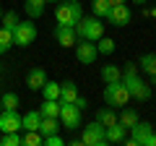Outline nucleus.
<instances>
[{
	"label": "nucleus",
	"instance_id": "4be33fe9",
	"mask_svg": "<svg viewBox=\"0 0 156 146\" xmlns=\"http://www.w3.org/2000/svg\"><path fill=\"white\" fill-rule=\"evenodd\" d=\"M96 120H99L104 128H109L112 123H117V112H115V107H99V110H96Z\"/></svg>",
	"mask_w": 156,
	"mask_h": 146
},
{
	"label": "nucleus",
	"instance_id": "ddd939ff",
	"mask_svg": "<svg viewBox=\"0 0 156 146\" xmlns=\"http://www.w3.org/2000/svg\"><path fill=\"white\" fill-rule=\"evenodd\" d=\"M44 81H47V71H44V68H39V65L31 68V71L26 73V86L31 91H39L42 86H44Z\"/></svg>",
	"mask_w": 156,
	"mask_h": 146
},
{
	"label": "nucleus",
	"instance_id": "c85d7f7f",
	"mask_svg": "<svg viewBox=\"0 0 156 146\" xmlns=\"http://www.w3.org/2000/svg\"><path fill=\"white\" fill-rule=\"evenodd\" d=\"M91 13L99 18H107V13H109V3L107 0H91Z\"/></svg>",
	"mask_w": 156,
	"mask_h": 146
},
{
	"label": "nucleus",
	"instance_id": "9d476101",
	"mask_svg": "<svg viewBox=\"0 0 156 146\" xmlns=\"http://www.w3.org/2000/svg\"><path fill=\"white\" fill-rule=\"evenodd\" d=\"M130 8L125 5V3H120V5H109V13H107V21L112 24V26H117V29H122V26H128L130 24Z\"/></svg>",
	"mask_w": 156,
	"mask_h": 146
},
{
	"label": "nucleus",
	"instance_id": "f3484780",
	"mask_svg": "<svg viewBox=\"0 0 156 146\" xmlns=\"http://www.w3.org/2000/svg\"><path fill=\"white\" fill-rule=\"evenodd\" d=\"M117 120H120V123H122L125 125V128H133V125L135 123H138V110H133V107H120V112H117Z\"/></svg>",
	"mask_w": 156,
	"mask_h": 146
},
{
	"label": "nucleus",
	"instance_id": "0eeeda50",
	"mask_svg": "<svg viewBox=\"0 0 156 146\" xmlns=\"http://www.w3.org/2000/svg\"><path fill=\"white\" fill-rule=\"evenodd\" d=\"M151 133H154V128H151V123H143V120H138V123L130 128V138L125 136L122 144L125 146H146L151 138Z\"/></svg>",
	"mask_w": 156,
	"mask_h": 146
},
{
	"label": "nucleus",
	"instance_id": "7c9ffc66",
	"mask_svg": "<svg viewBox=\"0 0 156 146\" xmlns=\"http://www.w3.org/2000/svg\"><path fill=\"white\" fill-rule=\"evenodd\" d=\"M0 144H3V146H21V136H18V133H3Z\"/></svg>",
	"mask_w": 156,
	"mask_h": 146
},
{
	"label": "nucleus",
	"instance_id": "412c9836",
	"mask_svg": "<svg viewBox=\"0 0 156 146\" xmlns=\"http://www.w3.org/2000/svg\"><path fill=\"white\" fill-rule=\"evenodd\" d=\"M99 76H101V81H104V84H109V81H120L122 68H117V65H112V63H107V65H101Z\"/></svg>",
	"mask_w": 156,
	"mask_h": 146
},
{
	"label": "nucleus",
	"instance_id": "4c0bfd02",
	"mask_svg": "<svg viewBox=\"0 0 156 146\" xmlns=\"http://www.w3.org/2000/svg\"><path fill=\"white\" fill-rule=\"evenodd\" d=\"M0 16H3V8H0Z\"/></svg>",
	"mask_w": 156,
	"mask_h": 146
},
{
	"label": "nucleus",
	"instance_id": "2f4dec72",
	"mask_svg": "<svg viewBox=\"0 0 156 146\" xmlns=\"http://www.w3.org/2000/svg\"><path fill=\"white\" fill-rule=\"evenodd\" d=\"M65 141H62V136L60 133H50V136H44V146H62Z\"/></svg>",
	"mask_w": 156,
	"mask_h": 146
},
{
	"label": "nucleus",
	"instance_id": "5701e85b",
	"mask_svg": "<svg viewBox=\"0 0 156 146\" xmlns=\"http://www.w3.org/2000/svg\"><path fill=\"white\" fill-rule=\"evenodd\" d=\"M39 91H42L44 99H60V84H57V81H50V78H47L44 86H42Z\"/></svg>",
	"mask_w": 156,
	"mask_h": 146
},
{
	"label": "nucleus",
	"instance_id": "dca6fc26",
	"mask_svg": "<svg viewBox=\"0 0 156 146\" xmlns=\"http://www.w3.org/2000/svg\"><path fill=\"white\" fill-rule=\"evenodd\" d=\"M138 71L146 73L148 78H156V52H146L138 63Z\"/></svg>",
	"mask_w": 156,
	"mask_h": 146
},
{
	"label": "nucleus",
	"instance_id": "39448f33",
	"mask_svg": "<svg viewBox=\"0 0 156 146\" xmlns=\"http://www.w3.org/2000/svg\"><path fill=\"white\" fill-rule=\"evenodd\" d=\"M81 144H86V146H107V128L99 123V120H91V123L83 128Z\"/></svg>",
	"mask_w": 156,
	"mask_h": 146
},
{
	"label": "nucleus",
	"instance_id": "f8f14e48",
	"mask_svg": "<svg viewBox=\"0 0 156 146\" xmlns=\"http://www.w3.org/2000/svg\"><path fill=\"white\" fill-rule=\"evenodd\" d=\"M55 39H57L60 47H76V42H78L76 26H62V24H57L55 26Z\"/></svg>",
	"mask_w": 156,
	"mask_h": 146
},
{
	"label": "nucleus",
	"instance_id": "bb28decb",
	"mask_svg": "<svg viewBox=\"0 0 156 146\" xmlns=\"http://www.w3.org/2000/svg\"><path fill=\"white\" fill-rule=\"evenodd\" d=\"M0 104H3V110H18V94L16 91H5L0 97Z\"/></svg>",
	"mask_w": 156,
	"mask_h": 146
},
{
	"label": "nucleus",
	"instance_id": "ea45409f",
	"mask_svg": "<svg viewBox=\"0 0 156 146\" xmlns=\"http://www.w3.org/2000/svg\"><path fill=\"white\" fill-rule=\"evenodd\" d=\"M154 81H156V78H154Z\"/></svg>",
	"mask_w": 156,
	"mask_h": 146
},
{
	"label": "nucleus",
	"instance_id": "e433bc0d",
	"mask_svg": "<svg viewBox=\"0 0 156 146\" xmlns=\"http://www.w3.org/2000/svg\"><path fill=\"white\" fill-rule=\"evenodd\" d=\"M0 73H3V63H0Z\"/></svg>",
	"mask_w": 156,
	"mask_h": 146
},
{
	"label": "nucleus",
	"instance_id": "f257e3e1",
	"mask_svg": "<svg viewBox=\"0 0 156 146\" xmlns=\"http://www.w3.org/2000/svg\"><path fill=\"white\" fill-rule=\"evenodd\" d=\"M138 73H140V71H138V65H135V63H125L120 81L128 86V91H130V97H133V99L148 102V99H151V86H148V81L140 78Z\"/></svg>",
	"mask_w": 156,
	"mask_h": 146
},
{
	"label": "nucleus",
	"instance_id": "f03ea898",
	"mask_svg": "<svg viewBox=\"0 0 156 146\" xmlns=\"http://www.w3.org/2000/svg\"><path fill=\"white\" fill-rule=\"evenodd\" d=\"M83 16V5L81 0H60L55 8V21L62 24V26H76Z\"/></svg>",
	"mask_w": 156,
	"mask_h": 146
},
{
	"label": "nucleus",
	"instance_id": "7ed1b4c3",
	"mask_svg": "<svg viewBox=\"0 0 156 146\" xmlns=\"http://www.w3.org/2000/svg\"><path fill=\"white\" fill-rule=\"evenodd\" d=\"M76 34L78 39H89V42H96L104 37V24H101L99 16H81V21L76 24Z\"/></svg>",
	"mask_w": 156,
	"mask_h": 146
},
{
	"label": "nucleus",
	"instance_id": "20e7f679",
	"mask_svg": "<svg viewBox=\"0 0 156 146\" xmlns=\"http://www.w3.org/2000/svg\"><path fill=\"white\" fill-rule=\"evenodd\" d=\"M104 104L107 107H125L130 102V91H128V86L122 84V81H109V84H104Z\"/></svg>",
	"mask_w": 156,
	"mask_h": 146
},
{
	"label": "nucleus",
	"instance_id": "423d86ee",
	"mask_svg": "<svg viewBox=\"0 0 156 146\" xmlns=\"http://www.w3.org/2000/svg\"><path fill=\"white\" fill-rule=\"evenodd\" d=\"M11 31H13V45H18V47H29L37 39V26L31 21H18Z\"/></svg>",
	"mask_w": 156,
	"mask_h": 146
},
{
	"label": "nucleus",
	"instance_id": "aec40b11",
	"mask_svg": "<svg viewBox=\"0 0 156 146\" xmlns=\"http://www.w3.org/2000/svg\"><path fill=\"white\" fill-rule=\"evenodd\" d=\"M39 112H42V118H60V99H44Z\"/></svg>",
	"mask_w": 156,
	"mask_h": 146
},
{
	"label": "nucleus",
	"instance_id": "b1692460",
	"mask_svg": "<svg viewBox=\"0 0 156 146\" xmlns=\"http://www.w3.org/2000/svg\"><path fill=\"white\" fill-rule=\"evenodd\" d=\"M57 130H60V123H57V118H42V120H39V133H42V136L57 133Z\"/></svg>",
	"mask_w": 156,
	"mask_h": 146
},
{
	"label": "nucleus",
	"instance_id": "a878e982",
	"mask_svg": "<svg viewBox=\"0 0 156 146\" xmlns=\"http://www.w3.org/2000/svg\"><path fill=\"white\" fill-rule=\"evenodd\" d=\"M11 47H13V31H11V29H5V26H0V55L8 52Z\"/></svg>",
	"mask_w": 156,
	"mask_h": 146
},
{
	"label": "nucleus",
	"instance_id": "393cba45",
	"mask_svg": "<svg viewBox=\"0 0 156 146\" xmlns=\"http://www.w3.org/2000/svg\"><path fill=\"white\" fill-rule=\"evenodd\" d=\"M21 144L23 146H42L44 144V136L39 133V130H26V133L21 136Z\"/></svg>",
	"mask_w": 156,
	"mask_h": 146
},
{
	"label": "nucleus",
	"instance_id": "58836bf2",
	"mask_svg": "<svg viewBox=\"0 0 156 146\" xmlns=\"http://www.w3.org/2000/svg\"><path fill=\"white\" fill-rule=\"evenodd\" d=\"M0 112H3V104H0Z\"/></svg>",
	"mask_w": 156,
	"mask_h": 146
},
{
	"label": "nucleus",
	"instance_id": "a211bd4d",
	"mask_svg": "<svg viewBox=\"0 0 156 146\" xmlns=\"http://www.w3.org/2000/svg\"><path fill=\"white\" fill-rule=\"evenodd\" d=\"M44 8H47V0H26L23 3V11H26L29 18H39L44 13Z\"/></svg>",
	"mask_w": 156,
	"mask_h": 146
},
{
	"label": "nucleus",
	"instance_id": "1a4fd4ad",
	"mask_svg": "<svg viewBox=\"0 0 156 146\" xmlns=\"http://www.w3.org/2000/svg\"><path fill=\"white\" fill-rule=\"evenodd\" d=\"M57 120H60L68 130L78 128V125H81V107L78 104H60V118Z\"/></svg>",
	"mask_w": 156,
	"mask_h": 146
},
{
	"label": "nucleus",
	"instance_id": "473e14b6",
	"mask_svg": "<svg viewBox=\"0 0 156 146\" xmlns=\"http://www.w3.org/2000/svg\"><path fill=\"white\" fill-rule=\"evenodd\" d=\"M73 104H78V107H81V110H83V107H89V102H86V99H83V97H78V99H76V102H73Z\"/></svg>",
	"mask_w": 156,
	"mask_h": 146
},
{
	"label": "nucleus",
	"instance_id": "c9c22d12",
	"mask_svg": "<svg viewBox=\"0 0 156 146\" xmlns=\"http://www.w3.org/2000/svg\"><path fill=\"white\" fill-rule=\"evenodd\" d=\"M47 3H60V0H47Z\"/></svg>",
	"mask_w": 156,
	"mask_h": 146
},
{
	"label": "nucleus",
	"instance_id": "9b49d317",
	"mask_svg": "<svg viewBox=\"0 0 156 146\" xmlns=\"http://www.w3.org/2000/svg\"><path fill=\"white\" fill-rule=\"evenodd\" d=\"M0 130L3 133H18L21 130V115H18V110H3L0 112Z\"/></svg>",
	"mask_w": 156,
	"mask_h": 146
},
{
	"label": "nucleus",
	"instance_id": "cd10ccee",
	"mask_svg": "<svg viewBox=\"0 0 156 146\" xmlns=\"http://www.w3.org/2000/svg\"><path fill=\"white\" fill-rule=\"evenodd\" d=\"M115 39H109V37H101V39H96V50H99V55H112L115 52Z\"/></svg>",
	"mask_w": 156,
	"mask_h": 146
},
{
	"label": "nucleus",
	"instance_id": "4468645a",
	"mask_svg": "<svg viewBox=\"0 0 156 146\" xmlns=\"http://www.w3.org/2000/svg\"><path fill=\"white\" fill-rule=\"evenodd\" d=\"M78 97L81 94H78V86L73 81H62L60 84V104H73Z\"/></svg>",
	"mask_w": 156,
	"mask_h": 146
},
{
	"label": "nucleus",
	"instance_id": "c756f323",
	"mask_svg": "<svg viewBox=\"0 0 156 146\" xmlns=\"http://www.w3.org/2000/svg\"><path fill=\"white\" fill-rule=\"evenodd\" d=\"M0 21H3V26H5V29H13L18 21H21V18H18V13H16V11H5L3 16H0Z\"/></svg>",
	"mask_w": 156,
	"mask_h": 146
},
{
	"label": "nucleus",
	"instance_id": "f704fd0d",
	"mask_svg": "<svg viewBox=\"0 0 156 146\" xmlns=\"http://www.w3.org/2000/svg\"><path fill=\"white\" fill-rule=\"evenodd\" d=\"M133 3H138V5H146V3H148V0H133Z\"/></svg>",
	"mask_w": 156,
	"mask_h": 146
},
{
	"label": "nucleus",
	"instance_id": "72a5a7b5",
	"mask_svg": "<svg viewBox=\"0 0 156 146\" xmlns=\"http://www.w3.org/2000/svg\"><path fill=\"white\" fill-rule=\"evenodd\" d=\"M109 5H120V3H128V0H107Z\"/></svg>",
	"mask_w": 156,
	"mask_h": 146
},
{
	"label": "nucleus",
	"instance_id": "2eb2a0df",
	"mask_svg": "<svg viewBox=\"0 0 156 146\" xmlns=\"http://www.w3.org/2000/svg\"><path fill=\"white\" fill-rule=\"evenodd\" d=\"M125 136H128V128L117 120V123H112L109 128H107V144H122Z\"/></svg>",
	"mask_w": 156,
	"mask_h": 146
},
{
	"label": "nucleus",
	"instance_id": "6ab92c4d",
	"mask_svg": "<svg viewBox=\"0 0 156 146\" xmlns=\"http://www.w3.org/2000/svg\"><path fill=\"white\" fill-rule=\"evenodd\" d=\"M39 120H42V112L39 110L21 115V130H39Z\"/></svg>",
	"mask_w": 156,
	"mask_h": 146
},
{
	"label": "nucleus",
	"instance_id": "6e6552de",
	"mask_svg": "<svg viewBox=\"0 0 156 146\" xmlns=\"http://www.w3.org/2000/svg\"><path fill=\"white\" fill-rule=\"evenodd\" d=\"M96 57H99L96 42H89V39H78V42H76V60H78V63H83V65H91Z\"/></svg>",
	"mask_w": 156,
	"mask_h": 146
}]
</instances>
